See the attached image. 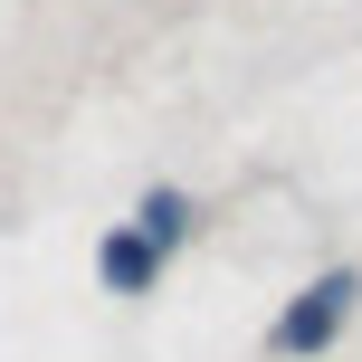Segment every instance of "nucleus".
<instances>
[{"label":"nucleus","instance_id":"f257e3e1","mask_svg":"<svg viewBox=\"0 0 362 362\" xmlns=\"http://www.w3.org/2000/svg\"><path fill=\"white\" fill-rule=\"evenodd\" d=\"M353 305H362V276H353V267H325V276H315V286H305V296H296V305L267 325V353H286V362H315L325 344H344Z\"/></svg>","mask_w":362,"mask_h":362},{"label":"nucleus","instance_id":"f03ea898","mask_svg":"<svg viewBox=\"0 0 362 362\" xmlns=\"http://www.w3.org/2000/svg\"><path fill=\"white\" fill-rule=\"evenodd\" d=\"M95 276H105L115 296H144L153 276H163V257H153L134 229H105V238H95Z\"/></svg>","mask_w":362,"mask_h":362},{"label":"nucleus","instance_id":"7ed1b4c3","mask_svg":"<svg viewBox=\"0 0 362 362\" xmlns=\"http://www.w3.org/2000/svg\"><path fill=\"white\" fill-rule=\"evenodd\" d=\"M124 229H134V238H144V248H153V257H172V248H181V238H191V229H200V210H191V200H181V191H144V210H134V219H124Z\"/></svg>","mask_w":362,"mask_h":362}]
</instances>
